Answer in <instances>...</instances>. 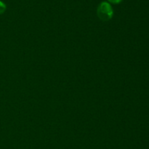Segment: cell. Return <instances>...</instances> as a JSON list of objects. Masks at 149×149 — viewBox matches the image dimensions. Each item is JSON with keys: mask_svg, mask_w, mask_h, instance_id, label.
I'll use <instances>...</instances> for the list:
<instances>
[{"mask_svg": "<svg viewBox=\"0 0 149 149\" xmlns=\"http://www.w3.org/2000/svg\"><path fill=\"white\" fill-rule=\"evenodd\" d=\"M97 15L103 21L111 20L113 15V11L111 4L107 1H103L98 5L97 9Z\"/></svg>", "mask_w": 149, "mask_h": 149, "instance_id": "6da1fadb", "label": "cell"}, {"mask_svg": "<svg viewBox=\"0 0 149 149\" xmlns=\"http://www.w3.org/2000/svg\"><path fill=\"white\" fill-rule=\"evenodd\" d=\"M6 10V5L3 1H0V15L3 14Z\"/></svg>", "mask_w": 149, "mask_h": 149, "instance_id": "7a4b0ae2", "label": "cell"}, {"mask_svg": "<svg viewBox=\"0 0 149 149\" xmlns=\"http://www.w3.org/2000/svg\"><path fill=\"white\" fill-rule=\"evenodd\" d=\"M110 3H112V4H119L120 2H122V0H108Z\"/></svg>", "mask_w": 149, "mask_h": 149, "instance_id": "3957f363", "label": "cell"}]
</instances>
